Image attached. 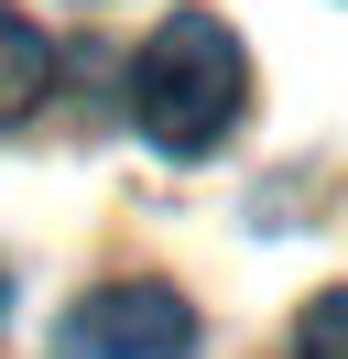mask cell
<instances>
[{"label": "cell", "mask_w": 348, "mask_h": 359, "mask_svg": "<svg viewBox=\"0 0 348 359\" xmlns=\"http://www.w3.org/2000/svg\"><path fill=\"white\" fill-rule=\"evenodd\" d=\"M239 98H250V55H239V33L218 22V11H174L163 33L142 44V66H130V120H142L152 153L196 163L229 142Z\"/></svg>", "instance_id": "1"}, {"label": "cell", "mask_w": 348, "mask_h": 359, "mask_svg": "<svg viewBox=\"0 0 348 359\" xmlns=\"http://www.w3.org/2000/svg\"><path fill=\"white\" fill-rule=\"evenodd\" d=\"M55 359H196V305L174 283H98L87 305H65Z\"/></svg>", "instance_id": "2"}, {"label": "cell", "mask_w": 348, "mask_h": 359, "mask_svg": "<svg viewBox=\"0 0 348 359\" xmlns=\"http://www.w3.org/2000/svg\"><path fill=\"white\" fill-rule=\"evenodd\" d=\"M44 88H55V44L0 0V131H22V120L44 109Z\"/></svg>", "instance_id": "3"}, {"label": "cell", "mask_w": 348, "mask_h": 359, "mask_svg": "<svg viewBox=\"0 0 348 359\" xmlns=\"http://www.w3.org/2000/svg\"><path fill=\"white\" fill-rule=\"evenodd\" d=\"M294 359H348V283L304 305V327H294Z\"/></svg>", "instance_id": "4"}, {"label": "cell", "mask_w": 348, "mask_h": 359, "mask_svg": "<svg viewBox=\"0 0 348 359\" xmlns=\"http://www.w3.org/2000/svg\"><path fill=\"white\" fill-rule=\"evenodd\" d=\"M0 316H11V262H0Z\"/></svg>", "instance_id": "5"}]
</instances>
